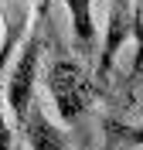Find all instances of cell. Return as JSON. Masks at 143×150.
<instances>
[{
	"mask_svg": "<svg viewBox=\"0 0 143 150\" xmlns=\"http://www.w3.org/2000/svg\"><path fill=\"white\" fill-rule=\"evenodd\" d=\"M41 51H44V0L31 10V24L20 38V51L7 72V106L14 120H24L31 99H34V85L41 75Z\"/></svg>",
	"mask_w": 143,
	"mask_h": 150,
	"instance_id": "obj_1",
	"label": "cell"
},
{
	"mask_svg": "<svg viewBox=\"0 0 143 150\" xmlns=\"http://www.w3.org/2000/svg\"><path fill=\"white\" fill-rule=\"evenodd\" d=\"M48 92L58 116L65 123H75L95 99V82L85 75V68L72 58H55L48 68Z\"/></svg>",
	"mask_w": 143,
	"mask_h": 150,
	"instance_id": "obj_2",
	"label": "cell"
},
{
	"mask_svg": "<svg viewBox=\"0 0 143 150\" xmlns=\"http://www.w3.org/2000/svg\"><path fill=\"white\" fill-rule=\"evenodd\" d=\"M20 126H24V137H27L31 150H75L72 143H68L65 130H58L55 123L41 112V106H27Z\"/></svg>",
	"mask_w": 143,
	"mask_h": 150,
	"instance_id": "obj_5",
	"label": "cell"
},
{
	"mask_svg": "<svg viewBox=\"0 0 143 150\" xmlns=\"http://www.w3.org/2000/svg\"><path fill=\"white\" fill-rule=\"evenodd\" d=\"M68 21L75 31L78 45H92L95 41V21H92V0H65Z\"/></svg>",
	"mask_w": 143,
	"mask_h": 150,
	"instance_id": "obj_6",
	"label": "cell"
},
{
	"mask_svg": "<svg viewBox=\"0 0 143 150\" xmlns=\"http://www.w3.org/2000/svg\"><path fill=\"white\" fill-rule=\"evenodd\" d=\"M31 24V7L27 0H0V75L14 58V45H17L24 31Z\"/></svg>",
	"mask_w": 143,
	"mask_h": 150,
	"instance_id": "obj_4",
	"label": "cell"
},
{
	"mask_svg": "<svg viewBox=\"0 0 143 150\" xmlns=\"http://www.w3.org/2000/svg\"><path fill=\"white\" fill-rule=\"evenodd\" d=\"M130 38L136 45L143 41V7H140V0H113L109 4V21H106L102 51H99V62H95V79L99 82H106L113 62L119 58V51Z\"/></svg>",
	"mask_w": 143,
	"mask_h": 150,
	"instance_id": "obj_3",
	"label": "cell"
},
{
	"mask_svg": "<svg viewBox=\"0 0 143 150\" xmlns=\"http://www.w3.org/2000/svg\"><path fill=\"white\" fill-rule=\"evenodd\" d=\"M0 150H14V130L4 120V109H0Z\"/></svg>",
	"mask_w": 143,
	"mask_h": 150,
	"instance_id": "obj_7",
	"label": "cell"
}]
</instances>
